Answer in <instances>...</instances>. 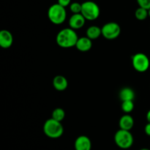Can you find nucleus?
<instances>
[{
    "label": "nucleus",
    "mask_w": 150,
    "mask_h": 150,
    "mask_svg": "<svg viewBox=\"0 0 150 150\" xmlns=\"http://www.w3.org/2000/svg\"><path fill=\"white\" fill-rule=\"evenodd\" d=\"M79 38L75 29L70 27L65 28L58 32L56 37V42L61 48H70L76 46Z\"/></svg>",
    "instance_id": "obj_1"
},
{
    "label": "nucleus",
    "mask_w": 150,
    "mask_h": 150,
    "mask_svg": "<svg viewBox=\"0 0 150 150\" xmlns=\"http://www.w3.org/2000/svg\"><path fill=\"white\" fill-rule=\"evenodd\" d=\"M43 132L47 137L50 139H59L64 133V127L61 122H58L53 118L46 120L43 125Z\"/></svg>",
    "instance_id": "obj_2"
},
{
    "label": "nucleus",
    "mask_w": 150,
    "mask_h": 150,
    "mask_svg": "<svg viewBox=\"0 0 150 150\" xmlns=\"http://www.w3.org/2000/svg\"><path fill=\"white\" fill-rule=\"evenodd\" d=\"M48 17L50 21L55 25H60L64 22L67 18L65 7L59 4H54L48 8Z\"/></svg>",
    "instance_id": "obj_3"
},
{
    "label": "nucleus",
    "mask_w": 150,
    "mask_h": 150,
    "mask_svg": "<svg viewBox=\"0 0 150 150\" xmlns=\"http://www.w3.org/2000/svg\"><path fill=\"white\" fill-rule=\"evenodd\" d=\"M114 142L122 149H127L133 144V136L130 130L120 129L114 135Z\"/></svg>",
    "instance_id": "obj_4"
},
{
    "label": "nucleus",
    "mask_w": 150,
    "mask_h": 150,
    "mask_svg": "<svg viewBox=\"0 0 150 150\" xmlns=\"http://www.w3.org/2000/svg\"><path fill=\"white\" fill-rule=\"evenodd\" d=\"M81 13L88 21H95L100 16V9L98 4L92 1H86L82 3Z\"/></svg>",
    "instance_id": "obj_5"
},
{
    "label": "nucleus",
    "mask_w": 150,
    "mask_h": 150,
    "mask_svg": "<svg viewBox=\"0 0 150 150\" xmlns=\"http://www.w3.org/2000/svg\"><path fill=\"white\" fill-rule=\"evenodd\" d=\"M132 64L136 71L144 73L149 67V59L145 54L137 53L132 57Z\"/></svg>",
    "instance_id": "obj_6"
},
{
    "label": "nucleus",
    "mask_w": 150,
    "mask_h": 150,
    "mask_svg": "<svg viewBox=\"0 0 150 150\" xmlns=\"http://www.w3.org/2000/svg\"><path fill=\"white\" fill-rule=\"evenodd\" d=\"M102 35L107 40H114L120 36L121 33V28L116 22H108L104 24L101 28Z\"/></svg>",
    "instance_id": "obj_7"
},
{
    "label": "nucleus",
    "mask_w": 150,
    "mask_h": 150,
    "mask_svg": "<svg viewBox=\"0 0 150 150\" xmlns=\"http://www.w3.org/2000/svg\"><path fill=\"white\" fill-rule=\"evenodd\" d=\"M86 22V18L81 13L73 14L69 19V26L73 29L77 30L83 27Z\"/></svg>",
    "instance_id": "obj_8"
},
{
    "label": "nucleus",
    "mask_w": 150,
    "mask_h": 150,
    "mask_svg": "<svg viewBox=\"0 0 150 150\" xmlns=\"http://www.w3.org/2000/svg\"><path fill=\"white\" fill-rule=\"evenodd\" d=\"M74 147L76 150H91L92 142L88 136H80L75 141Z\"/></svg>",
    "instance_id": "obj_9"
},
{
    "label": "nucleus",
    "mask_w": 150,
    "mask_h": 150,
    "mask_svg": "<svg viewBox=\"0 0 150 150\" xmlns=\"http://www.w3.org/2000/svg\"><path fill=\"white\" fill-rule=\"evenodd\" d=\"M13 35L8 30L3 29L0 32V46L2 48L7 49L10 48L13 45Z\"/></svg>",
    "instance_id": "obj_10"
},
{
    "label": "nucleus",
    "mask_w": 150,
    "mask_h": 150,
    "mask_svg": "<svg viewBox=\"0 0 150 150\" xmlns=\"http://www.w3.org/2000/svg\"><path fill=\"white\" fill-rule=\"evenodd\" d=\"M76 48L81 52L89 51L92 47V41L88 37L79 38L76 45Z\"/></svg>",
    "instance_id": "obj_11"
},
{
    "label": "nucleus",
    "mask_w": 150,
    "mask_h": 150,
    "mask_svg": "<svg viewBox=\"0 0 150 150\" xmlns=\"http://www.w3.org/2000/svg\"><path fill=\"white\" fill-rule=\"evenodd\" d=\"M53 86L57 91L62 92L67 89L68 86V82L64 76L58 75L53 79Z\"/></svg>",
    "instance_id": "obj_12"
},
{
    "label": "nucleus",
    "mask_w": 150,
    "mask_h": 150,
    "mask_svg": "<svg viewBox=\"0 0 150 150\" xmlns=\"http://www.w3.org/2000/svg\"><path fill=\"white\" fill-rule=\"evenodd\" d=\"M120 129L126 130H130L134 126V120L133 117L129 114H125L120 118L119 122Z\"/></svg>",
    "instance_id": "obj_13"
},
{
    "label": "nucleus",
    "mask_w": 150,
    "mask_h": 150,
    "mask_svg": "<svg viewBox=\"0 0 150 150\" xmlns=\"http://www.w3.org/2000/svg\"><path fill=\"white\" fill-rule=\"evenodd\" d=\"M135 97L136 95L134 91L130 87L123 88L120 92V98L122 101L134 100Z\"/></svg>",
    "instance_id": "obj_14"
},
{
    "label": "nucleus",
    "mask_w": 150,
    "mask_h": 150,
    "mask_svg": "<svg viewBox=\"0 0 150 150\" xmlns=\"http://www.w3.org/2000/svg\"><path fill=\"white\" fill-rule=\"evenodd\" d=\"M86 37L92 40H96L99 38L100 35H102V30L101 28L98 26H91L86 30Z\"/></svg>",
    "instance_id": "obj_15"
},
{
    "label": "nucleus",
    "mask_w": 150,
    "mask_h": 150,
    "mask_svg": "<svg viewBox=\"0 0 150 150\" xmlns=\"http://www.w3.org/2000/svg\"><path fill=\"white\" fill-rule=\"evenodd\" d=\"M65 117V112L64 110L61 108H57L53 111L51 118L57 120L58 122H62Z\"/></svg>",
    "instance_id": "obj_16"
},
{
    "label": "nucleus",
    "mask_w": 150,
    "mask_h": 150,
    "mask_svg": "<svg viewBox=\"0 0 150 150\" xmlns=\"http://www.w3.org/2000/svg\"><path fill=\"white\" fill-rule=\"evenodd\" d=\"M135 16L139 21H144L149 16V11L146 9L139 7L135 12Z\"/></svg>",
    "instance_id": "obj_17"
},
{
    "label": "nucleus",
    "mask_w": 150,
    "mask_h": 150,
    "mask_svg": "<svg viewBox=\"0 0 150 150\" xmlns=\"http://www.w3.org/2000/svg\"><path fill=\"white\" fill-rule=\"evenodd\" d=\"M122 110L124 111L126 114H129V113L132 112L134 108V103H133V100H126L122 101Z\"/></svg>",
    "instance_id": "obj_18"
},
{
    "label": "nucleus",
    "mask_w": 150,
    "mask_h": 150,
    "mask_svg": "<svg viewBox=\"0 0 150 150\" xmlns=\"http://www.w3.org/2000/svg\"><path fill=\"white\" fill-rule=\"evenodd\" d=\"M82 4L79 2H73L70 4V10L73 14L81 13Z\"/></svg>",
    "instance_id": "obj_19"
},
{
    "label": "nucleus",
    "mask_w": 150,
    "mask_h": 150,
    "mask_svg": "<svg viewBox=\"0 0 150 150\" xmlns=\"http://www.w3.org/2000/svg\"><path fill=\"white\" fill-rule=\"evenodd\" d=\"M139 7L149 10L150 9V0H136Z\"/></svg>",
    "instance_id": "obj_20"
},
{
    "label": "nucleus",
    "mask_w": 150,
    "mask_h": 150,
    "mask_svg": "<svg viewBox=\"0 0 150 150\" xmlns=\"http://www.w3.org/2000/svg\"><path fill=\"white\" fill-rule=\"evenodd\" d=\"M71 0H58V4L63 6L64 7H67L71 4Z\"/></svg>",
    "instance_id": "obj_21"
},
{
    "label": "nucleus",
    "mask_w": 150,
    "mask_h": 150,
    "mask_svg": "<svg viewBox=\"0 0 150 150\" xmlns=\"http://www.w3.org/2000/svg\"><path fill=\"white\" fill-rule=\"evenodd\" d=\"M144 132L147 136H150V122H148L144 127Z\"/></svg>",
    "instance_id": "obj_22"
},
{
    "label": "nucleus",
    "mask_w": 150,
    "mask_h": 150,
    "mask_svg": "<svg viewBox=\"0 0 150 150\" xmlns=\"http://www.w3.org/2000/svg\"><path fill=\"white\" fill-rule=\"evenodd\" d=\"M146 120H147L148 122H150V109L148 111L147 114H146Z\"/></svg>",
    "instance_id": "obj_23"
},
{
    "label": "nucleus",
    "mask_w": 150,
    "mask_h": 150,
    "mask_svg": "<svg viewBox=\"0 0 150 150\" xmlns=\"http://www.w3.org/2000/svg\"><path fill=\"white\" fill-rule=\"evenodd\" d=\"M139 150H150V149H147V148H142V149H141Z\"/></svg>",
    "instance_id": "obj_24"
},
{
    "label": "nucleus",
    "mask_w": 150,
    "mask_h": 150,
    "mask_svg": "<svg viewBox=\"0 0 150 150\" xmlns=\"http://www.w3.org/2000/svg\"><path fill=\"white\" fill-rule=\"evenodd\" d=\"M148 11H149V17H150V9L148 10Z\"/></svg>",
    "instance_id": "obj_25"
}]
</instances>
